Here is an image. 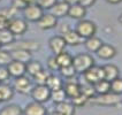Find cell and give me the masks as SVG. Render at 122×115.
<instances>
[{
	"mask_svg": "<svg viewBox=\"0 0 122 115\" xmlns=\"http://www.w3.org/2000/svg\"><path fill=\"white\" fill-rule=\"evenodd\" d=\"M9 52H10L13 60L20 61L23 63H27L32 59V53L30 51H27V50H12Z\"/></svg>",
	"mask_w": 122,
	"mask_h": 115,
	"instance_id": "17",
	"label": "cell"
},
{
	"mask_svg": "<svg viewBox=\"0 0 122 115\" xmlns=\"http://www.w3.org/2000/svg\"><path fill=\"white\" fill-rule=\"evenodd\" d=\"M8 23H9V19L6 17L5 15L0 14V30L1 29H7L8 28Z\"/></svg>",
	"mask_w": 122,
	"mask_h": 115,
	"instance_id": "41",
	"label": "cell"
},
{
	"mask_svg": "<svg viewBox=\"0 0 122 115\" xmlns=\"http://www.w3.org/2000/svg\"><path fill=\"white\" fill-rule=\"evenodd\" d=\"M43 69V66L39 61H36V60H31L25 63V73L30 75V76H35L38 71H41Z\"/></svg>",
	"mask_w": 122,
	"mask_h": 115,
	"instance_id": "25",
	"label": "cell"
},
{
	"mask_svg": "<svg viewBox=\"0 0 122 115\" xmlns=\"http://www.w3.org/2000/svg\"><path fill=\"white\" fill-rule=\"evenodd\" d=\"M67 15L71 19H75V20H82L86 15V8L80 4H75V5L69 6Z\"/></svg>",
	"mask_w": 122,
	"mask_h": 115,
	"instance_id": "16",
	"label": "cell"
},
{
	"mask_svg": "<svg viewBox=\"0 0 122 115\" xmlns=\"http://www.w3.org/2000/svg\"><path fill=\"white\" fill-rule=\"evenodd\" d=\"M95 2H96V0H78V4L82 5V6H84L85 8L93 6Z\"/></svg>",
	"mask_w": 122,
	"mask_h": 115,
	"instance_id": "42",
	"label": "cell"
},
{
	"mask_svg": "<svg viewBox=\"0 0 122 115\" xmlns=\"http://www.w3.org/2000/svg\"><path fill=\"white\" fill-rule=\"evenodd\" d=\"M47 113L46 108L43 106L41 102L35 101L28 104V106L25 107V109L23 110V114L27 115H44Z\"/></svg>",
	"mask_w": 122,
	"mask_h": 115,
	"instance_id": "15",
	"label": "cell"
},
{
	"mask_svg": "<svg viewBox=\"0 0 122 115\" xmlns=\"http://www.w3.org/2000/svg\"><path fill=\"white\" fill-rule=\"evenodd\" d=\"M111 91L115 95H122V78H115L111 82Z\"/></svg>",
	"mask_w": 122,
	"mask_h": 115,
	"instance_id": "34",
	"label": "cell"
},
{
	"mask_svg": "<svg viewBox=\"0 0 122 115\" xmlns=\"http://www.w3.org/2000/svg\"><path fill=\"white\" fill-rule=\"evenodd\" d=\"M30 93H31V97L35 101L44 104L47 100H50L51 90L46 86V84H36V86L31 89Z\"/></svg>",
	"mask_w": 122,
	"mask_h": 115,
	"instance_id": "5",
	"label": "cell"
},
{
	"mask_svg": "<svg viewBox=\"0 0 122 115\" xmlns=\"http://www.w3.org/2000/svg\"><path fill=\"white\" fill-rule=\"evenodd\" d=\"M46 86H47L51 91H52V90H56V89H60L63 86V82H62V80H61L59 76L50 74L47 81H46Z\"/></svg>",
	"mask_w": 122,
	"mask_h": 115,
	"instance_id": "26",
	"label": "cell"
},
{
	"mask_svg": "<svg viewBox=\"0 0 122 115\" xmlns=\"http://www.w3.org/2000/svg\"><path fill=\"white\" fill-rule=\"evenodd\" d=\"M119 22H120V23L122 24V14L120 15V16H119Z\"/></svg>",
	"mask_w": 122,
	"mask_h": 115,
	"instance_id": "46",
	"label": "cell"
},
{
	"mask_svg": "<svg viewBox=\"0 0 122 115\" xmlns=\"http://www.w3.org/2000/svg\"><path fill=\"white\" fill-rule=\"evenodd\" d=\"M14 40H15V36L8 30V28L0 30V44H1V45L7 46V45H9L10 43H13Z\"/></svg>",
	"mask_w": 122,
	"mask_h": 115,
	"instance_id": "30",
	"label": "cell"
},
{
	"mask_svg": "<svg viewBox=\"0 0 122 115\" xmlns=\"http://www.w3.org/2000/svg\"><path fill=\"white\" fill-rule=\"evenodd\" d=\"M62 37H63V39L66 41V44L70 45V46H77L84 40L81 36L76 32V30H71L70 28L62 34Z\"/></svg>",
	"mask_w": 122,
	"mask_h": 115,
	"instance_id": "13",
	"label": "cell"
},
{
	"mask_svg": "<svg viewBox=\"0 0 122 115\" xmlns=\"http://www.w3.org/2000/svg\"><path fill=\"white\" fill-rule=\"evenodd\" d=\"M27 4H32V2H35V0H24Z\"/></svg>",
	"mask_w": 122,
	"mask_h": 115,
	"instance_id": "45",
	"label": "cell"
},
{
	"mask_svg": "<svg viewBox=\"0 0 122 115\" xmlns=\"http://www.w3.org/2000/svg\"><path fill=\"white\" fill-rule=\"evenodd\" d=\"M8 30L14 36H21V35L25 34V31L28 30L27 21L23 20V19H19V17H13L9 20Z\"/></svg>",
	"mask_w": 122,
	"mask_h": 115,
	"instance_id": "7",
	"label": "cell"
},
{
	"mask_svg": "<svg viewBox=\"0 0 122 115\" xmlns=\"http://www.w3.org/2000/svg\"><path fill=\"white\" fill-rule=\"evenodd\" d=\"M7 69L9 71V75L13 77H19L22 75H25V63L20 62L16 60H12L9 65L7 66Z\"/></svg>",
	"mask_w": 122,
	"mask_h": 115,
	"instance_id": "14",
	"label": "cell"
},
{
	"mask_svg": "<svg viewBox=\"0 0 122 115\" xmlns=\"http://www.w3.org/2000/svg\"><path fill=\"white\" fill-rule=\"evenodd\" d=\"M102 39H99L96 36H91V37H89L86 39H84V46H85V48L88 50L89 52L96 53L98 51V48L102 46Z\"/></svg>",
	"mask_w": 122,
	"mask_h": 115,
	"instance_id": "23",
	"label": "cell"
},
{
	"mask_svg": "<svg viewBox=\"0 0 122 115\" xmlns=\"http://www.w3.org/2000/svg\"><path fill=\"white\" fill-rule=\"evenodd\" d=\"M55 59H56V62L60 67H63V66H68V65H71L73 63V56L69 54L66 51H62L59 54L55 55Z\"/></svg>",
	"mask_w": 122,
	"mask_h": 115,
	"instance_id": "27",
	"label": "cell"
},
{
	"mask_svg": "<svg viewBox=\"0 0 122 115\" xmlns=\"http://www.w3.org/2000/svg\"><path fill=\"white\" fill-rule=\"evenodd\" d=\"M89 101L96 104V105H100V106H115L121 101V98L119 95H115L112 91H109L102 95H96Z\"/></svg>",
	"mask_w": 122,
	"mask_h": 115,
	"instance_id": "2",
	"label": "cell"
},
{
	"mask_svg": "<svg viewBox=\"0 0 122 115\" xmlns=\"http://www.w3.org/2000/svg\"><path fill=\"white\" fill-rule=\"evenodd\" d=\"M44 14V9L39 7L36 2L28 4L27 6L23 8V16L24 20L29 22H37Z\"/></svg>",
	"mask_w": 122,
	"mask_h": 115,
	"instance_id": "4",
	"label": "cell"
},
{
	"mask_svg": "<svg viewBox=\"0 0 122 115\" xmlns=\"http://www.w3.org/2000/svg\"><path fill=\"white\" fill-rule=\"evenodd\" d=\"M65 2H67L69 6H71V5H75V4H78V0H63Z\"/></svg>",
	"mask_w": 122,
	"mask_h": 115,
	"instance_id": "44",
	"label": "cell"
},
{
	"mask_svg": "<svg viewBox=\"0 0 122 115\" xmlns=\"http://www.w3.org/2000/svg\"><path fill=\"white\" fill-rule=\"evenodd\" d=\"M84 75V80L86 83H90V84H95L97 82H99L100 80L104 78V73H102V67H97V66H92L90 67L86 70L83 73Z\"/></svg>",
	"mask_w": 122,
	"mask_h": 115,
	"instance_id": "8",
	"label": "cell"
},
{
	"mask_svg": "<svg viewBox=\"0 0 122 115\" xmlns=\"http://www.w3.org/2000/svg\"><path fill=\"white\" fill-rule=\"evenodd\" d=\"M48 46H50V50L56 55L60 52L65 51L67 44H66V41H65L62 36H54L48 40Z\"/></svg>",
	"mask_w": 122,
	"mask_h": 115,
	"instance_id": "12",
	"label": "cell"
},
{
	"mask_svg": "<svg viewBox=\"0 0 122 115\" xmlns=\"http://www.w3.org/2000/svg\"><path fill=\"white\" fill-rule=\"evenodd\" d=\"M88 101H89V98H86L85 95H82V93L77 95L74 98H71V102H73V105L75 107H83Z\"/></svg>",
	"mask_w": 122,
	"mask_h": 115,
	"instance_id": "36",
	"label": "cell"
},
{
	"mask_svg": "<svg viewBox=\"0 0 122 115\" xmlns=\"http://www.w3.org/2000/svg\"><path fill=\"white\" fill-rule=\"evenodd\" d=\"M14 95V89L8 85L5 84L4 82L0 83V102H5L8 101L13 98Z\"/></svg>",
	"mask_w": 122,
	"mask_h": 115,
	"instance_id": "22",
	"label": "cell"
},
{
	"mask_svg": "<svg viewBox=\"0 0 122 115\" xmlns=\"http://www.w3.org/2000/svg\"><path fill=\"white\" fill-rule=\"evenodd\" d=\"M47 68L50 69V70H52V71H56V70H59V69H60V66L58 65L55 56H51V58H48Z\"/></svg>",
	"mask_w": 122,
	"mask_h": 115,
	"instance_id": "38",
	"label": "cell"
},
{
	"mask_svg": "<svg viewBox=\"0 0 122 115\" xmlns=\"http://www.w3.org/2000/svg\"><path fill=\"white\" fill-rule=\"evenodd\" d=\"M67 98V95L65 92L63 88H60V89H56V90H52L51 91V95H50V99L54 104H59L61 101H65Z\"/></svg>",
	"mask_w": 122,
	"mask_h": 115,
	"instance_id": "29",
	"label": "cell"
},
{
	"mask_svg": "<svg viewBox=\"0 0 122 115\" xmlns=\"http://www.w3.org/2000/svg\"><path fill=\"white\" fill-rule=\"evenodd\" d=\"M106 2H108L111 5H117V4L122 2V0H106Z\"/></svg>",
	"mask_w": 122,
	"mask_h": 115,
	"instance_id": "43",
	"label": "cell"
},
{
	"mask_svg": "<svg viewBox=\"0 0 122 115\" xmlns=\"http://www.w3.org/2000/svg\"><path fill=\"white\" fill-rule=\"evenodd\" d=\"M48 76H50V73H48L47 70L41 69V71H38V73L35 75V76H32V77H34L36 84H46V81H47Z\"/></svg>",
	"mask_w": 122,
	"mask_h": 115,
	"instance_id": "33",
	"label": "cell"
},
{
	"mask_svg": "<svg viewBox=\"0 0 122 115\" xmlns=\"http://www.w3.org/2000/svg\"><path fill=\"white\" fill-rule=\"evenodd\" d=\"M62 88H63V90H65V92H66L67 97H69L70 99L81 93V84H78L77 82L70 81V80H69L66 84H63Z\"/></svg>",
	"mask_w": 122,
	"mask_h": 115,
	"instance_id": "19",
	"label": "cell"
},
{
	"mask_svg": "<svg viewBox=\"0 0 122 115\" xmlns=\"http://www.w3.org/2000/svg\"><path fill=\"white\" fill-rule=\"evenodd\" d=\"M102 73H104V78L105 80L112 82L113 80H115V78L119 77L120 70H119V68L116 67L115 65L108 63V65H105L102 67Z\"/></svg>",
	"mask_w": 122,
	"mask_h": 115,
	"instance_id": "20",
	"label": "cell"
},
{
	"mask_svg": "<svg viewBox=\"0 0 122 115\" xmlns=\"http://www.w3.org/2000/svg\"><path fill=\"white\" fill-rule=\"evenodd\" d=\"M31 82L28 78L27 76L22 75L19 77H15V81H14V90L19 93L22 95H27L31 91Z\"/></svg>",
	"mask_w": 122,
	"mask_h": 115,
	"instance_id": "9",
	"label": "cell"
},
{
	"mask_svg": "<svg viewBox=\"0 0 122 115\" xmlns=\"http://www.w3.org/2000/svg\"><path fill=\"white\" fill-rule=\"evenodd\" d=\"M58 0H35V2L41 7L43 9H51V7L54 5Z\"/></svg>",
	"mask_w": 122,
	"mask_h": 115,
	"instance_id": "37",
	"label": "cell"
},
{
	"mask_svg": "<svg viewBox=\"0 0 122 115\" xmlns=\"http://www.w3.org/2000/svg\"><path fill=\"white\" fill-rule=\"evenodd\" d=\"M81 93L84 95L86 98H89V100H90L91 98H93L96 95V91H95L93 85L90 84V83H86V84H84V85H81Z\"/></svg>",
	"mask_w": 122,
	"mask_h": 115,
	"instance_id": "32",
	"label": "cell"
},
{
	"mask_svg": "<svg viewBox=\"0 0 122 115\" xmlns=\"http://www.w3.org/2000/svg\"><path fill=\"white\" fill-rule=\"evenodd\" d=\"M1 46H2V45H1V44H0V48H1Z\"/></svg>",
	"mask_w": 122,
	"mask_h": 115,
	"instance_id": "47",
	"label": "cell"
},
{
	"mask_svg": "<svg viewBox=\"0 0 122 115\" xmlns=\"http://www.w3.org/2000/svg\"><path fill=\"white\" fill-rule=\"evenodd\" d=\"M38 27L41 28V30H50L56 27L58 24V19L55 17L53 14H43L41 17L37 21Z\"/></svg>",
	"mask_w": 122,
	"mask_h": 115,
	"instance_id": "10",
	"label": "cell"
},
{
	"mask_svg": "<svg viewBox=\"0 0 122 115\" xmlns=\"http://www.w3.org/2000/svg\"><path fill=\"white\" fill-rule=\"evenodd\" d=\"M0 114L1 115H21L23 114V110L19 105H15V104H12V105H7L4 108L0 110Z\"/></svg>",
	"mask_w": 122,
	"mask_h": 115,
	"instance_id": "28",
	"label": "cell"
},
{
	"mask_svg": "<svg viewBox=\"0 0 122 115\" xmlns=\"http://www.w3.org/2000/svg\"><path fill=\"white\" fill-rule=\"evenodd\" d=\"M59 71H60L61 76H62V77H65V78H67V80H71V78H74L75 75L77 74L73 65H68V66L60 67Z\"/></svg>",
	"mask_w": 122,
	"mask_h": 115,
	"instance_id": "31",
	"label": "cell"
},
{
	"mask_svg": "<svg viewBox=\"0 0 122 115\" xmlns=\"http://www.w3.org/2000/svg\"><path fill=\"white\" fill-rule=\"evenodd\" d=\"M117 51L116 48L111 45V44H102V46L98 48V51L96 52V54L98 55L100 59L104 60H111L116 55Z\"/></svg>",
	"mask_w": 122,
	"mask_h": 115,
	"instance_id": "11",
	"label": "cell"
},
{
	"mask_svg": "<svg viewBox=\"0 0 122 115\" xmlns=\"http://www.w3.org/2000/svg\"><path fill=\"white\" fill-rule=\"evenodd\" d=\"M9 77H10V75H9V71L6 66H0V83L6 82Z\"/></svg>",
	"mask_w": 122,
	"mask_h": 115,
	"instance_id": "39",
	"label": "cell"
},
{
	"mask_svg": "<svg viewBox=\"0 0 122 115\" xmlns=\"http://www.w3.org/2000/svg\"><path fill=\"white\" fill-rule=\"evenodd\" d=\"M93 88H95L96 95H102V93H106L111 91V82L102 78L99 82H97L93 84Z\"/></svg>",
	"mask_w": 122,
	"mask_h": 115,
	"instance_id": "24",
	"label": "cell"
},
{
	"mask_svg": "<svg viewBox=\"0 0 122 115\" xmlns=\"http://www.w3.org/2000/svg\"><path fill=\"white\" fill-rule=\"evenodd\" d=\"M41 47L39 43L36 40H19L10 43L9 45H7V50L12 51V50H27L30 52L38 51Z\"/></svg>",
	"mask_w": 122,
	"mask_h": 115,
	"instance_id": "6",
	"label": "cell"
},
{
	"mask_svg": "<svg viewBox=\"0 0 122 115\" xmlns=\"http://www.w3.org/2000/svg\"><path fill=\"white\" fill-rule=\"evenodd\" d=\"M69 5L65 1H56L53 6L51 7V14H53L55 17H63L68 14Z\"/></svg>",
	"mask_w": 122,
	"mask_h": 115,
	"instance_id": "18",
	"label": "cell"
},
{
	"mask_svg": "<svg viewBox=\"0 0 122 115\" xmlns=\"http://www.w3.org/2000/svg\"><path fill=\"white\" fill-rule=\"evenodd\" d=\"M55 113L59 115H71L75 113V106L73 105V102H67L66 100L61 101L56 104Z\"/></svg>",
	"mask_w": 122,
	"mask_h": 115,
	"instance_id": "21",
	"label": "cell"
},
{
	"mask_svg": "<svg viewBox=\"0 0 122 115\" xmlns=\"http://www.w3.org/2000/svg\"><path fill=\"white\" fill-rule=\"evenodd\" d=\"M76 32L81 36L83 39H86L91 36H95L96 31H97V27L92 21L89 20H80V22L76 25Z\"/></svg>",
	"mask_w": 122,
	"mask_h": 115,
	"instance_id": "3",
	"label": "cell"
},
{
	"mask_svg": "<svg viewBox=\"0 0 122 115\" xmlns=\"http://www.w3.org/2000/svg\"><path fill=\"white\" fill-rule=\"evenodd\" d=\"M28 4L24 0H13L12 1V7L15 8L16 10H23V8L27 6Z\"/></svg>",
	"mask_w": 122,
	"mask_h": 115,
	"instance_id": "40",
	"label": "cell"
},
{
	"mask_svg": "<svg viewBox=\"0 0 122 115\" xmlns=\"http://www.w3.org/2000/svg\"><path fill=\"white\" fill-rule=\"evenodd\" d=\"M12 60H13V59H12L10 52L0 48V66H6L7 67Z\"/></svg>",
	"mask_w": 122,
	"mask_h": 115,
	"instance_id": "35",
	"label": "cell"
},
{
	"mask_svg": "<svg viewBox=\"0 0 122 115\" xmlns=\"http://www.w3.org/2000/svg\"><path fill=\"white\" fill-rule=\"evenodd\" d=\"M71 65L74 66L76 73L83 74L84 71H86L89 68L95 65V59L92 58V55L88 54V53H81L73 58Z\"/></svg>",
	"mask_w": 122,
	"mask_h": 115,
	"instance_id": "1",
	"label": "cell"
}]
</instances>
